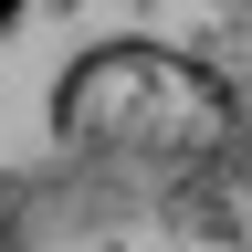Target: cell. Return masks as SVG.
<instances>
[{
    "label": "cell",
    "mask_w": 252,
    "mask_h": 252,
    "mask_svg": "<svg viewBox=\"0 0 252 252\" xmlns=\"http://www.w3.org/2000/svg\"><path fill=\"white\" fill-rule=\"evenodd\" d=\"M53 147L116 168H220L242 158V94L179 42L105 32L53 74Z\"/></svg>",
    "instance_id": "2"
},
{
    "label": "cell",
    "mask_w": 252,
    "mask_h": 252,
    "mask_svg": "<svg viewBox=\"0 0 252 252\" xmlns=\"http://www.w3.org/2000/svg\"><path fill=\"white\" fill-rule=\"evenodd\" d=\"M0 21H21V0H0Z\"/></svg>",
    "instance_id": "3"
},
{
    "label": "cell",
    "mask_w": 252,
    "mask_h": 252,
    "mask_svg": "<svg viewBox=\"0 0 252 252\" xmlns=\"http://www.w3.org/2000/svg\"><path fill=\"white\" fill-rule=\"evenodd\" d=\"M0 200H11V189H0Z\"/></svg>",
    "instance_id": "4"
},
{
    "label": "cell",
    "mask_w": 252,
    "mask_h": 252,
    "mask_svg": "<svg viewBox=\"0 0 252 252\" xmlns=\"http://www.w3.org/2000/svg\"><path fill=\"white\" fill-rule=\"evenodd\" d=\"M0 252H252V158L220 168H116L53 158L0 200Z\"/></svg>",
    "instance_id": "1"
}]
</instances>
